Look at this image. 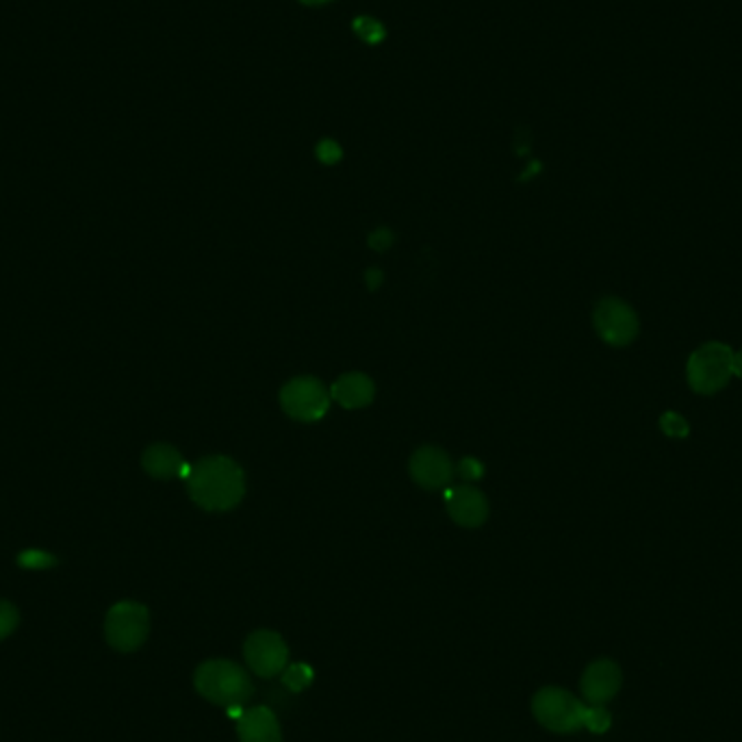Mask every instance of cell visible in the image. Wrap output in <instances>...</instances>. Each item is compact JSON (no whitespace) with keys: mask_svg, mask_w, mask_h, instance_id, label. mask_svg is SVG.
I'll use <instances>...</instances> for the list:
<instances>
[{"mask_svg":"<svg viewBox=\"0 0 742 742\" xmlns=\"http://www.w3.org/2000/svg\"><path fill=\"white\" fill-rule=\"evenodd\" d=\"M237 734L241 742H282L280 723L270 708H250L237 721Z\"/></svg>","mask_w":742,"mask_h":742,"instance_id":"13","label":"cell"},{"mask_svg":"<svg viewBox=\"0 0 742 742\" xmlns=\"http://www.w3.org/2000/svg\"><path fill=\"white\" fill-rule=\"evenodd\" d=\"M18 564L22 569H50L57 564V558L42 550H27L18 556Z\"/></svg>","mask_w":742,"mask_h":742,"instance_id":"19","label":"cell"},{"mask_svg":"<svg viewBox=\"0 0 742 742\" xmlns=\"http://www.w3.org/2000/svg\"><path fill=\"white\" fill-rule=\"evenodd\" d=\"M732 371L736 378H742V350L741 352H734V359H732Z\"/></svg>","mask_w":742,"mask_h":742,"instance_id":"24","label":"cell"},{"mask_svg":"<svg viewBox=\"0 0 742 742\" xmlns=\"http://www.w3.org/2000/svg\"><path fill=\"white\" fill-rule=\"evenodd\" d=\"M243 658L254 675L274 678L284 671L289 650L280 634L272 630H259L248 636L243 645Z\"/></svg>","mask_w":742,"mask_h":742,"instance_id":"8","label":"cell"},{"mask_svg":"<svg viewBox=\"0 0 742 742\" xmlns=\"http://www.w3.org/2000/svg\"><path fill=\"white\" fill-rule=\"evenodd\" d=\"M734 352L725 343L712 341L701 345L689 359L686 380L699 395H714L732 380Z\"/></svg>","mask_w":742,"mask_h":742,"instance_id":"3","label":"cell"},{"mask_svg":"<svg viewBox=\"0 0 742 742\" xmlns=\"http://www.w3.org/2000/svg\"><path fill=\"white\" fill-rule=\"evenodd\" d=\"M612 725V719L603 705H586L582 728H586L593 734H605Z\"/></svg>","mask_w":742,"mask_h":742,"instance_id":"16","label":"cell"},{"mask_svg":"<svg viewBox=\"0 0 742 742\" xmlns=\"http://www.w3.org/2000/svg\"><path fill=\"white\" fill-rule=\"evenodd\" d=\"M330 395L343 407V409H363L368 407L373 400V382L365 373L352 371V373H343Z\"/></svg>","mask_w":742,"mask_h":742,"instance_id":"14","label":"cell"},{"mask_svg":"<svg viewBox=\"0 0 742 742\" xmlns=\"http://www.w3.org/2000/svg\"><path fill=\"white\" fill-rule=\"evenodd\" d=\"M282 682L291 693H302L313 682V669L309 664H291L282 671Z\"/></svg>","mask_w":742,"mask_h":742,"instance_id":"15","label":"cell"},{"mask_svg":"<svg viewBox=\"0 0 742 742\" xmlns=\"http://www.w3.org/2000/svg\"><path fill=\"white\" fill-rule=\"evenodd\" d=\"M352 27H354L357 36L361 40H365L368 44H378L384 38V29L375 20H371V18H359Z\"/></svg>","mask_w":742,"mask_h":742,"instance_id":"20","label":"cell"},{"mask_svg":"<svg viewBox=\"0 0 742 742\" xmlns=\"http://www.w3.org/2000/svg\"><path fill=\"white\" fill-rule=\"evenodd\" d=\"M318 157H320V161L332 166V163H337L341 159V148H339L337 141L324 140L318 146Z\"/></svg>","mask_w":742,"mask_h":742,"instance_id":"21","label":"cell"},{"mask_svg":"<svg viewBox=\"0 0 742 742\" xmlns=\"http://www.w3.org/2000/svg\"><path fill=\"white\" fill-rule=\"evenodd\" d=\"M445 507L452 519L463 528H478L489 517L487 498L473 487H459L445 493Z\"/></svg>","mask_w":742,"mask_h":742,"instance_id":"11","label":"cell"},{"mask_svg":"<svg viewBox=\"0 0 742 742\" xmlns=\"http://www.w3.org/2000/svg\"><path fill=\"white\" fill-rule=\"evenodd\" d=\"M187 491L191 500L204 511H231L245 493L243 471L227 457H209L198 464H191Z\"/></svg>","mask_w":742,"mask_h":742,"instance_id":"1","label":"cell"},{"mask_svg":"<svg viewBox=\"0 0 742 742\" xmlns=\"http://www.w3.org/2000/svg\"><path fill=\"white\" fill-rule=\"evenodd\" d=\"M20 623L18 608L7 600H0V641H4L11 632H16Z\"/></svg>","mask_w":742,"mask_h":742,"instance_id":"18","label":"cell"},{"mask_svg":"<svg viewBox=\"0 0 742 742\" xmlns=\"http://www.w3.org/2000/svg\"><path fill=\"white\" fill-rule=\"evenodd\" d=\"M660 428H662V432H664L666 437H671V439H684V437H689V432H691L689 421L682 418L680 413H673V411H669V413H664V415L660 418Z\"/></svg>","mask_w":742,"mask_h":742,"instance_id":"17","label":"cell"},{"mask_svg":"<svg viewBox=\"0 0 742 742\" xmlns=\"http://www.w3.org/2000/svg\"><path fill=\"white\" fill-rule=\"evenodd\" d=\"M195 691L215 705H245L252 696V682L245 669L231 660H207L195 669Z\"/></svg>","mask_w":742,"mask_h":742,"instance_id":"2","label":"cell"},{"mask_svg":"<svg viewBox=\"0 0 742 742\" xmlns=\"http://www.w3.org/2000/svg\"><path fill=\"white\" fill-rule=\"evenodd\" d=\"M368 282H370L371 289H375V287L382 282V272H378V270L368 272Z\"/></svg>","mask_w":742,"mask_h":742,"instance_id":"25","label":"cell"},{"mask_svg":"<svg viewBox=\"0 0 742 742\" xmlns=\"http://www.w3.org/2000/svg\"><path fill=\"white\" fill-rule=\"evenodd\" d=\"M584 708L586 705L578 696L556 686L539 691L532 701V712L537 721L556 734L578 732L582 728Z\"/></svg>","mask_w":742,"mask_h":742,"instance_id":"5","label":"cell"},{"mask_svg":"<svg viewBox=\"0 0 742 742\" xmlns=\"http://www.w3.org/2000/svg\"><path fill=\"white\" fill-rule=\"evenodd\" d=\"M302 4H309V7H320V4H325V2H332V0H300Z\"/></svg>","mask_w":742,"mask_h":742,"instance_id":"27","label":"cell"},{"mask_svg":"<svg viewBox=\"0 0 742 742\" xmlns=\"http://www.w3.org/2000/svg\"><path fill=\"white\" fill-rule=\"evenodd\" d=\"M282 411L298 421H318L330 409V393L318 378H295L280 391Z\"/></svg>","mask_w":742,"mask_h":742,"instance_id":"6","label":"cell"},{"mask_svg":"<svg viewBox=\"0 0 742 742\" xmlns=\"http://www.w3.org/2000/svg\"><path fill=\"white\" fill-rule=\"evenodd\" d=\"M391 241H393V234H391V231H384V229L373 232L370 237V243L375 250H387L391 245Z\"/></svg>","mask_w":742,"mask_h":742,"instance_id":"23","label":"cell"},{"mask_svg":"<svg viewBox=\"0 0 742 742\" xmlns=\"http://www.w3.org/2000/svg\"><path fill=\"white\" fill-rule=\"evenodd\" d=\"M454 473L450 457L439 448H421L411 459V475L423 489H443Z\"/></svg>","mask_w":742,"mask_h":742,"instance_id":"10","label":"cell"},{"mask_svg":"<svg viewBox=\"0 0 742 742\" xmlns=\"http://www.w3.org/2000/svg\"><path fill=\"white\" fill-rule=\"evenodd\" d=\"M150 614L143 603H116L104 619V636L113 650L122 653L140 650L148 639Z\"/></svg>","mask_w":742,"mask_h":742,"instance_id":"4","label":"cell"},{"mask_svg":"<svg viewBox=\"0 0 742 742\" xmlns=\"http://www.w3.org/2000/svg\"><path fill=\"white\" fill-rule=\"evenodd\" d=\"M593 324H595L598 334L602 337V341L612 348L630 345L639 337V330H641L636 311L619 298H603L602 302L595 307Z\"/></svg>","mask_w":742,"mask_h":742,"instance_id":"7","label":"cell"},{"mask_svg":"<svg viewBox=\"0 0 742 742\" xmlns=\"http://www.w3.org/2000/svg\"><path fill=\"white\" fill-rule=\"evenodd\" d=\"M459 471L467 480H480L484 475V464L475 459H463L459 464Z\"/></svg>","mask_w":742,"mask_h":742,"instance_id":"22","label":"cell"},{"mask_svg":"<svg viewBox=\"0 0 742 742\" xmlns=\"http://www.w3.org/2000/svg\"><path fill=\"white\" fill-rule=\"evenodd\" d=\"M621 669L612 660L593 662L582 675V695L591 705H603L621 689Z\"/></svg>","mask_w":742,"mask_h":742,"instance_id":"9","label":"cell"},{"mask_svg":"<svg viewBox=\"0 0 742 742\" xmlns=\"http://www.w3.org/2000/svg\"><path fill=\"white\" fill-rule=\"evenodd\" d=\"M227 712H229V716H231V719L239 721V719H241V714H243L245 710H243V705H231V708H227Z\"/></svg>","mask_w":742,"mask_h":742,"instance_id":"26","label":"cell"},{"mask_svg":"<svg viewBox=\"0 0 742 742\" xmlns=\"http://www.w3.org/2000/svg\"><path fill=\"white\" fill-rule=\"evenodd\" d=\"M141 464L146 473L157 480H170V478H186L187 480L191 473V464L186 463L181 452L166 443L150 445L141 457Z\"/></svg>","mask_w":742,"mask_h":742,"instance_id":"12","label":"cell"}]
</instances>
